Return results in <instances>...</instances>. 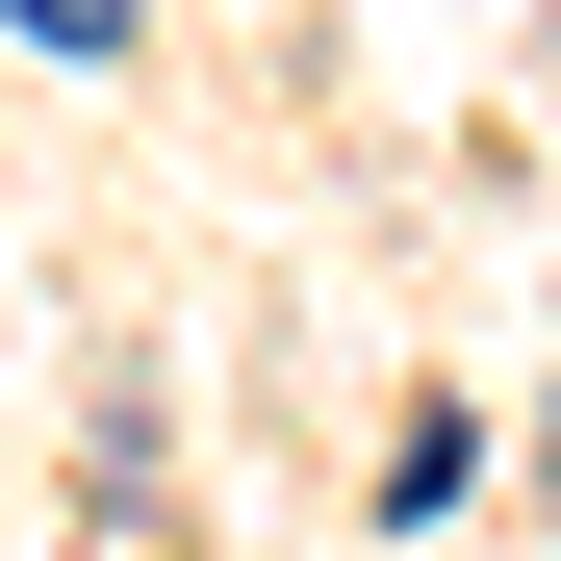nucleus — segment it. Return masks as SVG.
<instances>
[{"instance_id":"f257e3e1","label":"nucleus","mask_w":561,"mask_h":561,"mask_svg":"<svg viewBox=\"0 0 561 561\" xmlns=\"http://www.w3.org/2000/svg\"><path fill=\"white\" fill-rule=\"evenodd\" d=\"M26 26H51V51H128V0H26Z\"/></svg>"}]
</instances>
